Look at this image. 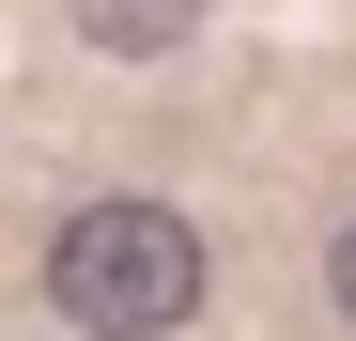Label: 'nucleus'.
I'll use <instances>...</instances> for the list:
<instances>
[{
  "label": "nucleus",
  "mask_w": 356,
  "mask_h": 341,
  "mask_svg": "<svg viewBox=\"0 0 356 341\" xmlns=\"http://www.w3.org/2000/svg\"><path fill=\"white\" fill-rule=\"evenodd\" d=\"M325 295H341V326H356V217H341V248H325Z\"/></svg>",
  "instance_id": "nucleus-3"
},
{
  "label": "nucleus",
  "mask_w": 356,
  "mask_h": 341,
  "mask_svg": "<svg viewBox=\"0 0 356 341\" xmlns=\"http://www.w3.org/2000/svg\"><path fill=\"white\" fill-rule=\"evenodd\" d=\"M47 310L93 326V341H170L202 310V233L170 202H78L47 233Z\"/></svg>",
  "instance_id": "nucleus-1"
},
{
  "label": "nucleus",
  "mask_w": 356,
  "mask_h": 341,
  "mask_svg": "<svg viewBox=\"0 0 356 341\" xmlns=\"http://www.w3.org/2000/svg\"><path fill=\"white\" fill-rule=\"evenodd\" d=\"M63 16L108 47V63H155V47H186V31H202V0H63Z\"/></svg>",
  "instance_id": "nucleus-2"
}]
</instances>
